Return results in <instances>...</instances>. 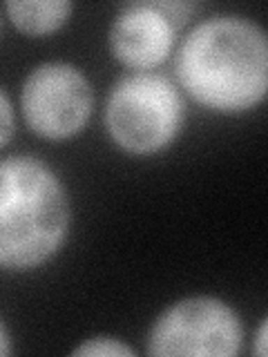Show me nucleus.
<instances>
[{
	"label": "nucleus",
	"mask_w": 268,
	"mask_h": 357,
	"mask_svg": "<svg viewBox=\"0 0 268 357\" xmlns=\"http://www.w3.org/2000/svg\"><path fill=\"white\" fill-rule=\"evenodd\" d=\"M174 70L197 103L226 114L246 112L268 89L266 31L241 16L206 18L179 45Z\"/></svg>",
	"instance_id": "f257e3e1"
},
{
	"label": "nucleus",
	"mask_w": 268,
	"mask_h": 357,
	"mask_svg": "<svg viewBox=\"0 0 268 357\" xmlns=\"http://www.w3.org/2000/svg\"><path fill=\"white\" fill-rule=\"evenodd\" d=\"M72 223L70 197L36 156L0 159V268L27 271L61 250Z\"/></svg>",
	"instance_id": "f03ea898"
},
{
	"label": "nucleus",
	"mask_w": 268,
	"mask_h": 357,
	"mask_svg": "<svg viewBox=\"0 0 268 357\" xmlns=\"http://www.w3.org/2000/svg\"><path fill=\"white\" fill-rule=\"evenodd\" d=\"M186 105L170 78L137 72L114 83L105 103V128L121 150L154 154L168 148L184 126Z\"/></svg>",
	"instance_id": "7ed1b4c3"
},
{
	"label": "nucleus",
	"mask_w": 268,
	"mask_h": 357,
	"mask_svg": "<svg viewBox=\"0 0 268 357\" xmlns=\"http://www.w3.org/2000/svg\"><path fill=\"white\" fill-rule=\"evenodd\" d=\"M241 321L226 301L199 295L165 308L152 324L148 353L156 357H232L241 349Z\"/></svg>",
	"instance_id": "20e7f679"
},
{
	"label": "nucleus",
	"mask_w": 268,
	"mask_h": 357,
	"mask_svg": "<svg viewBox=\"0 0 268 357\" xmlns=\"http://www.w3.org/2000/svg\"><path fill=\"white\" fill-rule=\"evenodd\" d=\"M92 85L72 63H43L22 83V116L43 139L61 141L78 134L92 114Z\"/></svg>",
	"instance_id": "39448f33"
},
{
	"label": "nucleus",
	"mask_w": 268,
	"mask_h": 357,
	"mask_svg": "<svg viewBox=\"0 0 268 357\" xmlns=\"http://www.w3.org/2000/svg\"><path fill=\"white\" fill-rule=\"evenodd\" d=\"M197 9L181 0H145L123 7L112 20L107 43L114 59L130 70L148 72L172 52L174 36Z\"/></svg>",
	"instance_id": "423d86ee"
},
{
	"label": "nucleus",
	"mask_w": 268,
	"mask_h": 357,
	"mask_svg": "<svg viewBox=\"0 0 268 357\" xmlns=\"http://www.w3.org/2000/svg\"><path fill=\"white\" fill-rule=\"evenodd\" d=\"M74 5L67 0H9L5 11L11 22L29 36H43L61 29L70 18Z\"/></svg>",
	"instance_id": "0eeeda50"
},
{
	"label": "nucleus",
	"mask_w": 268,
	"mask_h": 357,
	"mask_svg": "<svg viewBox=\"0 0 268 357\" xmlns=\"http://www.w3.org/2000/svg\"><path fill=\"white\" fill-rule=\"evenodd\" d=\"M72 355L78 357H134L137 351L117 337H92L85 340L81 346H76Z\"/></svg>",
	"instance_id": "6e6552de"
},
{
	"label": "nucleus",
	"mask_w": 268,
	"mask_h": 357,
	"mask_svg": "<svg viewBox=\"0 0 268 357\" xmlns=\"http://www.w3.org/2000/svg\"><path fill=\"white\" fill-rule=\"evenodd\" d=\"M14 137V107H11L5 89L0 87V148Z\"/></svg>",
	"instance_id": "1a4fd4ad"
},
{
	"label": "nucleus",
	"mask_w": 268,
	"mask_h": 357,
	"mask_svg": "<svg viewBox=\"0 0 268 357\" xmlns=\"http://www.w3.org/2000/svg\"><path fill=\"white\" fill-rule=\"evenodd\" d=\"M266 331H268V321L264 319L260 331H257V340H255V355L264 357L266 355Z\"/></svg>",
	"instance_id": "9d476101"
},
{
	"label": "nucleus",
	"mask_w": 268,
	"mask_h": 357,
	"mask_svg": "<svg viewBox=\"0 0 268 357\" xmlns=\"http://www.w3.org/2000/svg\"><path fill=\"white\" fill-rule=\"evenodd\" d=\"M11 337H9V331L7 326L3 324V319H0V357H5V355H11Z\"/></svg>",
	"instance_id": "9b49d317"
}]
</instances>
